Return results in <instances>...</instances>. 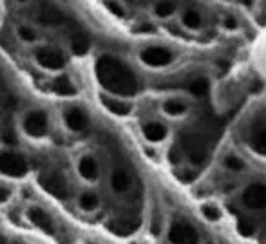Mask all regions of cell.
<instances>
[{
	"label": "cell",
	"mask_w": 266,
	"mask_h": 244,
	"mask_svg": "<svg viewBox=\"0 0 266 244\" xmlns=\"http://www.w3.org/2000/svg\"><path fill=\"white\" fill-rule=\"evenodd\" d=\"M96 78L107 92L114 96H134L140 90V81L127 64L111 55L96 60Z\"/></svg>",
	"instance_id": "1"
},
{
	"label": "cell",
	"mask_w": 266,
	"mask_h": 244,
	"mask_svg": "<svg viewBox=\"0 0 266 244\" xmlns=\"http://www.w3.org/2000/svg\"><path fill=\"white\" fill-rule=\"evenodd\" d=\"M33 58L38 64V67H42L44 71H49V73H58L67 64V58L62 53V49L53 47V45H40V47H36L35 53H33Z\"/></svg>",
	"instance_id": "2"
},
{
	"label": "cell",
	"mask_w": 266,
	"mask_h": 244,
	"mask_svg": "<svg viewBox=\"0 0 266 244\" xmlns=\"http://www.w3.org/2000/svg\"><path fill=\"white\" fill-rule=\"evenodd\" d=\"M29 170V164L24 156L18 154L16 150L0 149V174L7 177H24Z\"/></svg>",
	"instance_id": "3"
},
{
	"label": "cell",
	"mask_w": 266,
	"mask_h": 244,
	"mask_svg": "<svg viewBox=\"0 0 266 244\" xmlns=\"http://www.w3.org/2000/svg\"><path fill=\"white\" fill-rule=\"evenodd\" d=\"M22 130L31 140H42L49 134V116L44 110H29L22 118Z\"/></svg>",
	"instance_id": "4"
},
{
	"label": "cell",
	"mask_w": 266,
	"mask_h": 244,
	"mask_svg": "<svg viewBox=\"0 0 266 244\" xmlns=\"http://www.w3.org/2000/svg\"><path fill=\"white\" fill-rule=\"evenodd\" d=\"M40 186L47 192L49 195L56 197V199H67L71 195V188L69 183L60 172L56 170H51V172H45L40 175Z\"/></svg>",
	"instance_id": "5"
},
{
	"label": "cell",
	"mask_w": 266,
	"mask_h": 244,
	"mask_svg": "<svg viewBox=\"0 0 266 244\" xmlns=\"http://www.w3.org/2000/svg\"><path fill=\"white\" fill-rule=\"evenodd\" d=\"M181 147L185 149L186 156H188V161L192 164H203L208 156V145L206 141L197 134H185L181 138Z\"/></svg>",
	"instance_id": "6"
},
{
	"label": "cell",
	"mask_w": 266,
	"mask_h": 244,
	"mask_svg": "<svg viewBox=\"0 0 266 244\" xmlns=\"http://www.w3.org/2000/svg\"><path fill=\"white\" fill-rule=\"evenodd\" d=\"M64 125H66L67 130L75 132V134L86 132L90 125L89 114L82 107H78V105H71V107H67L64 110Z\"/></svg>",
	"instance_id": "7"
},
{
	"label": "cell",
	"mask_w": 266,
	"mask_h": 244,
	"mask_svg": "<svg viewBox=\"0 0 266 244\" xmlns=\"http://www.w3.org/2000/svg\"><path fill=\"white\" fill-rule=\"evenodd\" d=\"M76 172L82 179L87 183H96L101 175V166L100 161L96 160L94 154H84L76 161Z\"/></svg>",
	"instance_id": "8"
},
{
	"label": "cell",
	"mask_w": 266,
	"mask_h": 244,
	"mask_svg": "<svg viewBox=\"0 0 266 244\" xmlns=\"http://www.w3.org/2000/svg\"><path fill=\"white\" fill-rule=\"evenodd\" d=\"M169 241L171 243H183V244H192L199 241V234L197 230L192 226L190 223L185 221H174L169 230Z\"/></svg>",
	"instance_id": "9"
},
{
	"label": "cell",
	"mask_w": 266,
	"mask_h": 244,
	"mask_svg": "<svg viewBox=\"0 0 266 244\" xmlns=\"http://www.w3.org/2000/svg\"><path fill=\"white\" fill-rule=\"evenodd\" d=\"M25 215H27L29 223L33 224L35 228L40 230V232H44V234H47V235L55 234V221H53L51 214L45 208H42L38 204H33V206L27 208Z\"/></svg>",
	"instance_id": "10"
},
{
	"label": "cell",
	"mask_w": 266,
	"mask_h": 244,
	"mask_svg": "<svg viewBox=\"0 0 266 244\" xmlns=\"http://www.w3.org/2000/svg\"><path fill=\"white\" fill-rule=\"evenodd\" d=\"M141 62L149 67H165L172 62L174 55H172L171 49L167 47H161V45H152V47H147V49L141 51L140 55Z\"/></svg>",
	"instance_id": "11"
},
{
	"label": "cell",
	"mask_w": 266,
	"mask_h": 244,
	"mask_svg": "<svg viewBox=\"0 0 266 244\" xmlns=\"http://www.w3.org/2000/svg\"><path fill=\"white\" fill-rule=\"evenodd\" d=\"M243 204L250 210H266V184H248L243 192Z\"/></svg>",
	"instance_id": "12"
},
{
	"label": "cell",
	"mask_w": 266,
	"mask_h": 244,
	"mask_svg": "<svg viewBox=\"0 0 266 244\" xmlns=\"http://www.w3.org/2000/svg\"><path fill=\"white\" fill-rule=\"evenodd\" d=\"M250 147L259 156H266V121H254L250 129Z\"/></svg>",
	"instance_id": "13"
},
{
	"label": "cell",
	"mask_w": 266,
	"mask_h": 244,
	"mask_svg": "<svg viewBox=\"0 0 266 244\" xmlns=\"http://www.w3.org/2000/svg\"><path fill=\"white\" fill-rule=\"evenodd\" d=\"M101 105L105 107L111 114L114 116H129L132 110V103L127 100H121V98H114V96H109V94H101L100 98Z\"/></svg>",
	"instance_id": "14"
},
{
	"label": "cell",
	"mask_w": 266,
	"mask_h": 244,
	"mask_svg": "<svg viewBox=\"0 0 266 244\" xmlns=\"http://www.w3.org/2000/svg\"><path fill=\"white\" fill-rule=\"evenodd\" d=\"M76 204L82 212L86 214H92L96 210L100 208V195L94 190H82L78 194V199H76Z\"/></svg>",
	"instance_id": "15"
},
{
	"label": "cell",
	"mask_w": 266,
	"mask_h": 244,
	"mask_svg": "<svg viewBox=\"0 0 266 244\" xmlns=\"http://www.w3.org/2000/svg\"><path fill=\"white\" fill-rule=\"evenodd\" d=\"M143 136H145L147 141L151 143H161L169 136V130L163 123L160 121H149V123L143 125Z\"/></svg>",
	"instance_id": "16"
},
{
	"label": "cell",
	"mask_w": 266,
	"mask_h": 244,
	"mask_svg": "<svg viewBox=\"0 0 266 244\" xmlns=\"http://www.w3.org/2000/svg\"><path fill=\"white\" fill-rule=\"evenodd\" d=\"M111 186L116 194H125V192H129L132 186L131 174L125 168H116L111 175Z\"/></svg>",
	"instance_id": "17"
},
{
	"label": "cell",
	"mask_w": 266,
	"mask_h": 244,
	"mask_svg": "<svg viewBox=\"0 0 266 244\" xmlns=\"http://www.w3.org/2000/svg\"><path fill=\"white\" fill-rule=\"evenodd\" d=\"M64 20H66L64 13L58 7H55V5H45V7L40 9V13H38V22L44 25H49V27L60 25Z\"/></svg>",
	"instance_id": "18"
},
{
	"label": "cell",
	"mask_w": 266,
	"mask_h": 244,
	"mask_svg": "<svg viewBox=\"0 0 266 244\" xmlns=\"http://www.w3.org/2000/svg\"><path fill=\"white\" fill-rule=\"evenodd\" d=\"M53 90H55V94L62 96V98L76 96V85L75 81H71V78L67 75L56 76L55 81H53Z\"/></svg>",
	"instance_id": "19"
},
{
	"label": "cell",
	"mask_w": 266,
	"mask_h": 244,
	"mask_svg": "<svg viewBox=\"0 0 266 244\" xmlns=\"http://www.w3.org/2000/svg\"><path fill=\"white\" fill-rule=\"evenodd\" d=\"M161 109H163V112H165L167 116H172V118H177V116H183L186 114V110H188V103L183 100H167L163 101V105H161Z\"/></svg>",
	"instance_id": "20"
},
{
	"label": "cell",
	"mask_w": 266,
	"mask_h": 244,
	"mask_svg": "<svg viewBox=\"0 0 266 244\" xmlns=\"http://www.w3.org/2000/svg\"><path fill=\"white\" fill-rule=\"evenodd\" d=\"M89 47H90V42L84 33H78V35L73 36V40H71V51H73L76 56L87 55V53H89Z\"/></svg>",
	"instance_id": "21"
},
{
	"label": "cell",
	"mask_w": 266,
	"mask_h": 244,
	"mask_svg": "<svg viewBox=\"0 0 266 244\" xmlns=\"http://www.w3.org/2000/svg\"><path fill=\"white\" fill-rule=\"evenodd\" d=\"M188 90H190V94L197 96V98H201V96H206V94H208V90H210V81H208V78H206V76L194 78V80L190 81V85H188Z\"/></svg>",
	"instance_id": "22"
},
{
	"label": "cell",
	"mask_w": 266,
	"mask_h": 244,
	"mask_svg": "<svg viewBox=\"0 0 266 244\" xmlns=\"http://www.w3.org/2000/svg\"><path fill=\"white\" fill-rule=\"evenodd\" d=\"M177 5L176 2H172V0H160L158 4L154 5V15L158 18H169L176 13Z\"/></svg>",
	"instance_id": "23"
},
{
	"label": "cell",
	"mask_w": 266,
	"mask_h": 244,
	"mask_svg": "<svg viewBox=\"0 0 266 244\" xmlns=\"http://www.w3.org/2000/svg\"><path fill=\"white\" fill-rule=\"evenodd\" d=\"M181 22H183V25H185L186 29H192V31L199 29L201 24H203L201 15L196 9H186L185 13H183V16H181Z\"/></svg>",
	"instance_id": "24"
},
{
	"label": "cell",
	"mask_w": 266,
	"mask_h": 244,
	"mask_svg": "<svg viewBox=\"0 0 266 244\" xmlns=\"http://www.w3.org/2000/svg\"><path fill=\"white\" fill-rule=\"evenodd\" d=\"M16 35L20 38L22 42L25 44H35L38 40V33H36L35 27H31V25H20L18 29H16Z\"/></svg>",
	"instance_id": "25"
},
{
	"label": "cell",
	"mask_w": 266,
	"mask_h": 244,
	"mask_svg": "<svg viewBox=\"0 0 266 244\" xmlns=\"http://www.w3.org/2000/svg\"><path fill=\"white\" fill-rule=\"evenodd\" d=\"M201 214L205 217L206 221H210V223H216V221L221 219V210L217 208L216 204H203L201 206Z\"/></svg>",
	"instance_id": "26"
},
{
	"label": "cell",
	"mask_w": 266,
	"mask_h": 244,
	"mask_svg": "<svg viewBox=\"0 0 266 244\" xmlns=\"http://www.w3.org/2000/svg\"><path fill=\"white\" fill-rule=\"evenodd\" d=\"M223 164H225L226 168L230 170V172H243V170L246 168V164L245 161L241 160V158H237V156L230 154V156H226L225 161H223Z\"/></svg>",
	"instance_id": "27"
},
{
	"label": "cell",
	"mask_w": 266,
	"mask_h": 244,
	"mask_svg": "<svg viewBox=\"0 0 266 244\" xmlns=\"http://www.w3.org/2000/svg\"><path fill=\"white\" fill-rule=\"evenodd\" d=\"M237 230H239V234L243 235V237H250V235H254V224L250 223V221H239V224H237Z\"/></svg>",
	"instance_id": "28"
},
{
	"label": "cell",
	"mask_w": 266,
	"mask_h": 244,
	"mask_svg": "<svg viewBox=\"0 0 266 244\" xmlns=\"http://www.w3.org/2000/svg\"><path fill=\"white\" fill-rule=\"evenodd\" d=\"M107 7H109V11H111L112 15H116V16H125V11H123V7H121L116 0H109L107 2Z\"/></svg>",
	"instance_id": "29"
},
{
	"label": "cell",
	"mask_w": 266,
	"mask_h": 244,
	"mask_svg": "<svg viewBox=\"0 0 266 244\" xmlns=\"http://www.w3.org/2000/svg\"><path fill=\"white\" fill-rule=\"evenodd\" d=\"M176 177L183 181V183H190V181L196 177V174H194V172H176Z\"/></svg>",
	"instance_id": "30"
},
{
	"label": "cell",
	"mask_w": 266,
	"mask_h": 244,
	"mask_svg": "<svg viewBox=\"0 0 266 244\" xmlns=\"http://www.w3.org/2000/svg\"><path fill=\"white\" fill-rule=\"evenodd\" d=\"M223 25H225V29H237V22L232 16H226L225 20H223Z\"/></svg>",
	"instance_id": "31"
},
{
	"label": "cell",
	"mask_w": 266,
	"mask_h": 244,
	"mask_svg": "<svg viewBox=\"0 0 266 244\" xmlns=\"http://www.w3.org/2000/svg\"><path fill=\"white\" fill-rule=\"evenodd\" d=\"M11 197V188L7 186H0V203H4Z\"/></svg>",
	"instance_id": "32"
},
{
	"label": "cell",
	"mask_w": 266,
	"mask_h": 244,
	"mask_svg": "<svg viewBox=\"0 0 266 244\" xmlns=\"http://www.w3.org/2000/svg\"><path fill=\"white\" fill-rule=\"evenodd\" d=\"M181 158H183V156H181L176 149H172V150H171V154H169V160H171L174 164H177V163H179V161H181Z\"/></svg>",
	"instance_id": "33"
},
{
	"label": "cell",
	"mask_w": 266,
	"mask_h": 244,
	"mask_svg": "<svg viewBox=\"0 0 266 244\" xmlns=\"http://www.w3.org/2000/svg\"><path fill=\"white\" fill-rule=\"evenodd\" d=\"M18 4H25V2H29V0H16Z\"/></svg>",
	"instance_id": "34"
}]
</instances>
